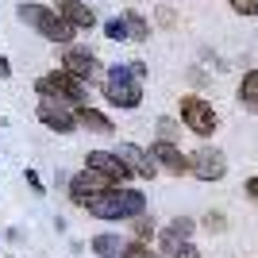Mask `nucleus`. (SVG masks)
Here are the masks:
<instances>
[{
  "instance_id": "39448f33",
  "label": "nucleus",
  "mask_w": 258,
  "mask_h": 258,
  "mask_svg": "<svg viewBox=\"0 0 258 258\" xmlns=\"http://www.w3.org/2000/svg\"><path fill=\"white\" fill-rule=\"evenodd\" d=\"M39 119H43L50 131H58V135H70V131L77 127V108L66 104V100L43 97V100H39Z\"/></svg>"
},
{
  "instance_id": "423d86ee",
  "label": "nucleus",
  "mask_w": 258,
  "mask_h": 258,
  "mask_svg": "<svg viewBox=\"0 0 258 258\" xmlns=\"http://www.w3.org/2000/svg\"><path fill=\"white\" fill-rule=\"evenodd\" d=\"M189 235H193V220H185V216L173 220V224L162 231V250H166L170 258H197L201 250L189 243Z\"/></svg>"
},
{
  "instance_id": "412c9836",
  "label": "nucleus",
  "mask_w": 258,
  "mask_h": 258,
  "mask_svg": "<svg viewBox=\"0 0 258 258\" xmlns=\"http://www.w3.org/2000/svg\"><path fill=\"white\" fill-rule=\"evenodd\" d=\"M227 4H231L239 16H254V12H258V0H227Z\"/></svg>"
},
{
  "instance_id": "a878e982",
  "label": "nucleus",
  "mask_w": 258,
  "mask_h": 258,
  "mask_svg": "<svg viewBox=\"0 0 258 258\" xmlns=\"http://www.w3.org/2000/svg\"><path fill=\"white\" fill-rule=\"evenodd\" d=\"M127 70H131V74H135V77H139V81H143V77H147V66H143V62H131Z\"/></svg>"
},
{
  "instance_id": "20e7f679",
  "label": "nucleus",
  "mask_w": 258,
  "mask_h": 258,
  "mask_svg": "<svg viewBox=\"0 0 258 258\" xmlns=\"http://www.w3.org/2000/svg\"><path fill=\"white\" fill-rule=\"evenodd\" d=\"M39 93L43 97H54V100H66V104L81 108V100H85V81H77L74 74H66V70H54V74L39 77Z\"/></svg>"
},
{
  "instance_id": "1a4fd4ad",
  "label": "nucleus",
  "mask_w": 258,
  "mask_h": 258,
  "mask_svg": "<svg viewBox=\"0 0 258 258\" xmlns=\"http://www.w3.org/2000/svg\"><path fill=\"white\" fill-rule=\"evenodd\" d=\"M104 189H112V181H108L104 173L89 170V166L70 177V201H74V205H89V201H93L97 193H104Z\"/></svg>"
},
{
  "instance_id": "6ab92c4d",
  "label": "nucleus",
  "mask_w": 258,
  "mask_h": 258,
  "mask_svg": "<svg viewBox=\"0 0 258 258\" xmlns=\"http://www.w3.org/2000/svg\"><path fill=\"white\" fill-rule=\"evenodd\" d=\"M104 35L112 39V43H123V39H127V23H123V16H119V20H108L104 23Z\"/></svg>"
},
{
  "instance_id": "f03ea898",
  "label": "nucleus",
  "mask_w": 258,
  "mask_h": 258,
  "mask_svg": "<svg viewBox=\"0 0 258 258\" xmlns=\"http://www.w3.org/2000/svg\"><path fill=\"white\" fill-rule=\"evenodd\" d=\"M16 16H20V23L35 27V31L43 35V39H50V43H70V39H74V27H70L54 8H43V4H20Z\"/></svg>"
},
{
  "instance_id": "9b49d317",
  "label": "nucleus",
  "mask_w": 258,
  "mask_h": 258,
  "mask_svg": "<svg viewBox=\"0 0 258 258\" xmlns=\"http://www.w3.org/2000/svg\"><path fill=\"white\" fill-rule=\"evenodd\" d=\"M89 170H97V173H104L112 185H119V181H127L131 177V170H127V162L119 158V154H112V151H89Z\"/></svg>"
},
{
  "instance_id": "f257e3e1",
  "label": "nucleus",
  "mask_w": 258,
  "mask_h": 258,
  "mask_svg": "<svg viewBox=\"0 0 258 258\" xmlns=\"http://www.w3.org/2000/svg\"><path fill=\"white\" fill-rule=\"evenodd\" d=\"M85 208L97 216V220H135V216H143V208H147V197H143L139 189L112 185V189L97 193Z\"/></svg>"
},
{
  "instance_id": "7ed1b4c3",
  "label": "nucleus",
  "mask_w": 258,
  "mask_h": 258,
  "mask_svg": "<svg viewBox=\"0 0 258 258\" xmlns=\"http://www.w3.org/2000/svg\"><path fill=\"white\" fill-rule=\"evenodd\" d=\"M104 100L112 108H139L143 104V81L131 74L127 66H112L104 77Z\"/></svg>"
},
{
  "instance_id": "2eb2a0df",
  "label": "nucleus",
  "mask_w": 258,
  "mask_h": 258,
  "mask_svg": "<svg viewBox=\"0 0 258 258\" xmlns=\"http://www.w3.org/2000/svg\"><path fill=\"white\" fill-rule=\"evenodd\" d=\"M77 123H85L93 135H112V131H116V127H112V119H108L104 112H97V108H85V104L77 108Z\"/></svg>"
},
{
  "instance_id": "4468645a",
  "label": "nucleus",
  "mask_w": 258,
  "mask_h": 258,
  "mask_svg": "<svg viewBox=\"0 0 258 258\" xmlns=\"http://www.w3.org/2000/svg\"><path fill=\"white\" fill-rule=\"evenodd\" d=\"M151 158L154 162H162V170H170V173H189V158H185L173 143H154V151H151Z\"/></svg>"
},
{
  "instance_id": "393cba45",
  "label": "nucleus",
  "mask_w": 258,
  "mask_h": 258,
  "mask_svg": "<svg viewBox=\"0 0 258 258\" xmlns=\"http://www.w3.org/2000/svg\"><path fill=\"white\" fill-rule=\"evenodd\" d=\"M208 227H212V231H224V216H220V212L208 216Z\"/></svg>"
},
{
  "instance_id": "dca6fc26",
  "label": "nucleus",
  "mask_w": 258,
  "mask_h": 258,
  "mask_svg": "<svg viewBox=\"0 0 258 258\" xmlns=\"http://www.w3.org/2000/svg\"><path fill=\"white\" fill-rule=\"evenodd\" d=\"M123 239L119 235H97L93 239V254H100V258H123Z\"/></svg>"
},
{
  "instance_id": "5701e85b",
  "label": "nucleus",
  "mask_w": 258,
  "mask_h": 258,
  "mask_svg": "<svg viewBox=\"0 0 258 258\" xmlns=\"http://www.w3.org/2000/svg\"><path fill=\"white\" fill-rule=\"evenodd\" d=\"M158 131H162V139H166V143H173V135H177V123H173V119H158Z\"/></svg>"
},
{
  "instance_id": "f8f14e48",
  "label": "nucleus",
  "mask_w": 258,
  "mask_h": 258,
  "mask_svg": "<svg viewBox=\"0 0 258 258\" xmlns=\"http://www.w3.org/2000/svg\"><path fill=\"white\" fill-rule=\"evenodd\" d=\"M58 16H62L74 31H89V27L97 23V12L89 8V4H81V0H62V4H58Z\"/></svg>"
},
{
  "instance_id": "4be33fe9",
  "label": "nucleus",
  "mask_w": 258,
  "mask_h": 258,
  "mask_svg": "<svg viewBox=\"0 0 258 258\" xmlns=\"http://www.w3.org/2000/svg\"><path fill=\"white\" fill-rule=\"evenodd\" d=\"M154 231V224H151V216H135V235L139 239H147Z\"/></svg>"
},
{
  "instance_id": "f3484780",
  "label": "nucleus",
  "mask_w": 258,
  "mask_h": 258,
  "mask_svg": "<svg viewBox=\"0 0 258 258\" xmlns=\"http://www.w3.org/2000/svg\"><path fill=\"white\" fill-rule=\"evenodd\" d=\"M239 104L247 108V112H258V70H250L243 77V85H239Z\"/></svg>"
},
{
  "instance_id": "a211bd4d",
  "label": "nucleus",
  "mask_w": 258,
  "mask_h": 258,
  "mask_svg": "<svg viewBox=\"0 0 258 258\" xmlns=\"http://www.w3.org/2000/svg\"><path fill=\"white\" fill-rule=\"evenodd\" d=\"M123 23H127V39H135V43L151 39V23L143 20L139 12H127V16H123Z\"/></svg>"
},
{
  "instance_id": "ddd939ff",
  "label": "nucleus",
  "mask_w": 258,
  "mask_h": 258,
  "mask_svg": "<svg viewBox=\"0 0 258 258\" xmlns=\"http://www.w3.org/2000/svg\"><path fill=\"white\" fill-rule=\"evenodd\" d=\"M116 154H119L123 162H127V170H131V173H139V177H154V173H158V166L151 162V154H147V151H139L135 143H123V147H119Z\"/></svg>"
},
{
  "instance_id": "9d476101",
  "label": "nucleus",
  "mask_w": 258,
  "mask_h": 258,
  "mask_svg": "<svg viewBox=\"0 0 258 258\" xmlns=\"http://www.w3.org/2000/svg\"><path fill=\"white\" fill-rule=\"evenodd\" d=\"M62 70L66 74H74L77 81H85V85H93L100 77V62H97V54L93 50H81V46H70L62 58Z\"/></svg>"
},
{
  "instance_id": "0eeeda50",
  "label": "nucleus",
  "mask_w": 258,
  "mask_h": 258,
  "mask_svg": "<svg viewBox=\"0 0 258 258\" xmlns=\"http://www.w3.org/2000/svg\"><path fill=\"white\" fill-rule=\"evenodd\" d=\"M181 119L193 135H212L216 131V112H212V104L201 100V97H181Z\"/></svg>"
},
{
  "instance_id": "aec40b11",
  "label": "nucleus",
  "mask_w": 258,
  "mask_h": 258,
  "mask_svg": "<svg viewBox=\"0 0 258 258\" xmlns=\"http://www.w3.org/2000/svg\"><path fill=\"white\" fill-rule=\"evenodd\" d=\"M123 258H158V254H151V247H147L143 239H135V243L123 247Z\"/></svg>"
},
{
  "instance_id": "b1692460",
  "label": "nucleus",
  "mask_w": 258,
  "mask_h": 258,
  "mask_svg": "<svg viewBox=\"0 0 258 258\" xmlns=\"http://www.w3.org/2000/svg\"><path fill=\"white\" fill-rule=\"evenodd\" d=\"M247 197L258 205V177H250V181H247Z\"/></svg>"
},
{
  "instance_id": "bb28decb",
  "label": "nucleus",
  "mask_w": 258,
  "mask_h": 258,
  "mask_svg": "<svg viewBox=\"0 0 258 258\" xmlns=\"http://www.w3.org/2000/svg\"><path fill=\"white\" fill-rule=\"evenodd\" d=\"M0 77H12V66H8V58L0 54Z\"/></svg>"
},
{
  "instance_id": "6e6552de",
  "label": "nucleus",
  "mask_w": 258,
  "mask_h": 258,
  "mask_svg": "<svg viewBox=\"0 0 258 258\" xmlns=\"http://www.w3.org/2000/svg\"><path fill=\"white\" fill-rule=\"evenodd\" d=\"M189 173L201 177V181H220L227 173V158L224 151H216V147H201V151L189 158Z\"/></svg>"
}]
</instances>
